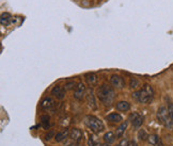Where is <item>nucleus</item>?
Instances as JSON below:
<instances>
[{"instance_id": "f257e3e1", "label": "nucleus", "mask_w": 173, "mask_h": 146, "mask_svg": "<svg viewBox=\"0 0 173 146\" xmlns=\"http://www.w3.org/2000/svg\"><path fill=\"white\" fill-rule=\"evenodd\" d=\"M96 96L105 106L110 107L114 102V99H115L114 87H110L108 84H103L97 89Z\"/></svg>"}, {"instance_id": "f03ea898", "label": "nucleus", "mask_w": 173, "mask_h": 146, "mask_svg": "<svg viewBox=\"0 0 173 146\" xmlns=\"http://www.w3.org/2000/svg\"><path fill=\"white\" fill-rule=\"evenodd\" d=\"M132 98L140 104H150L154 99V90L150 84H144L143 87L139 91L132 93Z\"/></svg>"}, {"instance_id": "7ed1b4c3", "label": "nucleus", "mask_w": 173, "mask_h": 146, "mask_svg": "<svg viewBox=\"0 0 173 146\" xmlns=\"http://www.w3.org/2000/svg\"><path fill=\"white\" fill-rule=\"evenodd\" d=\"M84 124L89 129H91V131H93L94 133H99L104 131L105 129V125L104 123L99 120V117L94 116V115H87L86 118H84Z\"/></svg>"}, {"instance_id": "20e7f679", "label": "nucleus", "mask_w": 173, "mask_h": 146, "mask_svg": "<svg viewBox=\"0 0 173 146\" xmlns=\"http://www.w3.org/2000/svg\"><path fill=\"white\" fill-rule=\"evenodd\" d=\"M157 120L161 125H164L167 128H172L173 127V120L171 116H170V113L168 111V108L166 107H160L157 111Z\"/></svg>"}, {"instance_id": "39448f33", "label": "nucleus", "mask_w": 173, "mask_h": 146, "mask_svg": "<svg viewBox=\"0 0 173 146\" xmlns=\"http://www.w3.org/2000/svg\"><path fill=\"white\" fill-rule=\"evenodd\" d=\"M110 84H111L114 89L122 90V89H124L125 87V80L122 76L114 74V75H112V76L110 77Z\"/></svg>"}, {"instance_id": "423d86ee", "label": "nucleus", "mask_w": 173, "mask_h": 146, "mask_svg": "<svg viewBox=\"0 0 173 146\" xmlns=\"http://www.w3.org/2000/svg\"><path fill=\"white\" fill-rule=\"evenodd\" d=\"M70 138L74 143H80L84 141V132L79 128L74 127L70 130Z\"/></svg>"}, {"instance_id": "0eeeda50", "label": "nucleus", "mask_w": 173, "mask_h": 146, "mask_svg": "<svg viewBox=\"0 0 173 146\" xmlns=\"http://www.w3.org/2000/svg\"><path fill=\"white\" fill-rule=\"evenodd\" d=\"M86 94H87V89H86V87H84V84L82 83V82L77 83L76 89H75V91H74V97L76 98L77 100L81 101V100L84 99Z\"/></svg>"}, {"instance_id": "6e6552de", "label": "nucleus", "mask_w": 173, "mask_h": 146, "mask_svg": "<svg viewBox=\"0 0 173 146\" xmlns=\"http://www.w3.org/2000/svg\"><path fill=\"white\" fill-rule=\"evenodd\" d=\"M129 122H130V124L132 125V127L139 128L140 126L142 125V123H143V116H142L140 113L134 112L129 115Z\"/></svg>"}, {"instance_id": "1a4fd4ad", "label": "nucleus", "mask_w": 173, "mask_h": 146, "mask_svg": "<svg viewBox=\"0 0 173 146\" xmlns=\"http://www.w3.org/2000/svg\"><path fill=\"white\" fill-rule=\"evenodd\" d=\"M86 100H87V104H88V106H89V108H91L92 110L97 109L96 99H95V95H94V92H93V90L92 89H89L87 91Z\"/></svg>"}, {"instance_id": "9d476101", "label": "nucleus", "mask_w": 173, "mask_h": 146, "mask_svg": "<svg viewBox=\"0 0 173 146\" xmlns=\"http://www.w3.org/2000/svg\"><path fill=\"white\" fill-rule=\"evenodd\" d=\"M65 93H66V90H65L63 87H60V85H56V87H54V89L51 90V95L59 100L64 99Z\"/></svg>"}, {"instance_id": "9b49d317", "label": "nucleus", "mask_w": 173, "mask_h": 146, "mask_svg": "<svg viewBox=\"0 0 173 146\" xmlns=\"http://www.w3.org/2000/svg\"><path fill=\"white\" fill-rule=\"evenodd\" d=\"M55 107H56V102H55V100L52 99L51 97L44 98L41 102V108L43 110H45V111H50V110L54 109Z\"/></svg>"}, {"instance_id": "f8f14e48", "label": "nucleus", "mask_w": 173, "mask_h": 146, "mask_svg": "<svg viewBox=\"0 0 173 146\" xmlns=\"http://www.w3.org/2000/svg\"><path fill=\"white\" fill-rule=\"evenodd\" d=\"M84 79H86V82L88 83V85H90V87H95L97 84V81H99L97 76L94 73H88L86 76H84Z\"/></svg>"}, {"instance_id": "ddd939ff", "label": "nucleus", "mask_w": 173, "mask_h": 146, "mask_svg": "<svg viewBox=\"0 0 173 146\" xmlns=\"http://www.w3.org/2000/svg\"><path fill=\"white\" fill-rule=\"evenodd\" d=\"M147 141H149V143L153 146H164V143H162L161 139L158 137V135L156 134H151L149 135V139H147Z\"/></svg>"}, {"instance_id": "4468645a", "label": "nucleus", "mask_w": 173, "mask_h": 146, "mask_svg": "<svg viewBox=\"0 0 173 146\" xmlns=\"http://www.w3.org/2000/svg\"><path fill=\"white\" fill-rule=\"evenodd\" d=\"M67 138H70V130L64 129L57 133L56 137H55V140H56V142H62V141L66 140Z\"/></svg>"}, {"instance_id": "2eb2a0df", "label": "nucleus", "mask_w": 173, "mask_h": 146, "mask_svg": "<svg viewBox=\"0 0 173 146\" xmlns=\"http://www.w3.org/2000/svg\"><path fill=\"white\" fill-rule=\"evenodd\" d=\"M106 120H108L110 123H121L122 122V116L119 114V113L117 112H113V113H110L106 116Z\"/></svg>"}, {"instance_id": "dca6fc26", "label": "nucleus", "mask_w": 173, "mask_h": 146, "mask_svg": "<svg viewBox=\"0 0 173 146\" xmlns=\"http://www.w3.org/2000/svg\"><path fill=\"white\" fill-rule=\"evenodd\" d=\"M115 108H117L118 111L127 112L130 109V104L127 101H119V102H117V105H115Z\"/></svg>"}, {"instance_id": "f3484780", "label": "nucleus", "mask_w": 173, "mask_h": 146, "mask_svg": "<svg viewBox=\"0 0 173 146\" xmlns=\"http://www.w3.org/2000/svg\"><path fill=\"white\" fill-rule=\"evenodd\" d=\"M41 124L44 129L48 130L50 128V116L48 114H43L41 116Z\"/></svg>"}, {"instance_id": "a211bd4d", "label": "nucleus", "mask_w": 173, "mask_h": 146, "mask_svg": "<svg viewBox=\"0 0 173 146\" xmlns=\"http://www.w3.org/2000/svg\"><path fill=\"white\" fill-rule=\"evenodd\" d=\"M0 21H1L2 26H9L12 21V16L11 14L9 13H2L1 14V18H0Z\"/></svg>"}, {"instance_id": "6ab92c4d", "label": "nucleus", "mask_w": 173, "mask_h": 146, "mask_svg": "<svg viewBox=\"0 0 173 146\" xmlns=\"http://www.w3.org/2000/svg\"><path fill=\"white\" fill-rule=\"evenodd\" d=\"M115 139H117V135H115V133L109 131V132H106L104 135V141L105 143H108V144H111V143H113Z\"/></svg>"}, {"instance_id": "aec40b11", "label": "nucleus", "mask_w": 173, "mask_h": 146, "mask_svg": "<svg viewBox=\"0 0 173 146\" xmlns=\"http://www.w3.org/2000/svg\"><path fill=\"white\" fill-rule=\"evenodd\" d=\"M127 128V123H122L121 125L119 126V128L117 129V131H115V135H117V138H121L123 134H124L125 130H126Z\"/></svg>"}, {"instance_id": "412c9836", "label": "nucleus", "mask_w": 173, "mask_h": 146, "mask_svg": "<svg viewBox=\"0 0 173 146\" xmlns=\"http://www.w3.org/2000/svg\"><path fill=\"white\" fill-rule=\"evenodd\" d=\"M99 145V139L96 134H89L88 138V146H97Z\"/></svg>"}, {"instance_id": "4be33fe9", "label": "nucleus", "mask_w": 173, "mask_h": 146, "mask_svg": "<svg viewBox=\"0 0 173 146\" xmlns=\"http://www.w3.org/2000/svg\"><path fill=\"white\" fill-rule=\"evenodd\" d=\"M139 87H140L139 79H137V78H134V77L130 78V80H129V87H130V89H132V90H136Z\"/></svg>"}, {"instance_id": "5701e85b", "label": "nucleus", "mask_w": 173, "mask_h": 146, "mask_svg": "<svg viewBox=\"0 0 173 146\" xmlns=\"http://www.w3.org/2000/svg\"><path fill=\"white\" fill-rule=\"evenodd\" d=\"M138 138L141 141H147L149 139V134H147V132L144 129H140L139 132H138Z\"/></svg>"}, {"instance_id": "b1692460", "label": "nucleus", "mask_w": 173, "mask_h": 146, "mask_svg": "<svg viewBox=\"0 0 173 146\" xmlns=\"http://www.w3.org/2000/svg\"><path fill=\"white\" fill-rule=\"evenodd\" d=\"M76 87H77V83H76V82L70 81V82H66V83H65L64 89H65V90H74V89H76Z\"/></svg>"}, {"instance_id": "393cba45", "label": "nucleus", "mask_w": 173, "mask_h": 146, "mask_svg": "<svg viewBox=\"0 0 173 146\" xmlns=\"http://www.w3.org/2000/svg\"><path fill=\"white\" fill-rule=\"evenodd\" d=\"M56 137V134H55V131L54 130H49L48 132L45 134V140L46 141H50L52 138H55Z\"/></svg>"}, {"instance_id": "a878e982", "label": "nucleus", "mask_w": 173, "mask_h": 146, "mask_svg": "<svg viewBox=\"0 0 173 146\" xmlns=\"http://www.w3.org/2000/svg\"><path fill=\"white\" fill-rule=\"evenodd\" d=\"M129 142L130 141H128L127 139H123V140H121V142H120L117 146H128Z\"/></svg>"}, {"instance_id": "bb28decb", "label": "nucleus", "mask_w": 173, "mask_h": 146, "mask_svg": "<svg viewBox=\"0 0 173 146\" xmlns=\"http://www.w3.org/2000/svg\"><path fill=\"white\" fill-rule=\"evenodd\" d=\"M168 111H169L170 116H171L172 120H173V104H172V102H170V104L168 105Z\"/></svg>"}, {"instance_id": "cd10ccee", "label": "nucleus", "mask_w": 173, "mask_h": 146, "mask_svg": "<svg viewBox=\"0 0 173 146\" xmlns=\"http://www.w3.org/2000/svg\"><path fill=\"white\" fill-rule=\"evenodd\" d=\"M128 146H138V145H137V143H136V142H134V141H130Z\"/></svg>"}, {"instance_id": "c85d7f7f", "label": "nucleus", "mask_w": 173, "mask_h": 146, "mask_svg": "<svg viewBox=\"0 0 173 146\" xmlns=\"http://www.w3.org/2000/svg\"><path fill=\"white\" fill-rule=\"evenodd\" d=\"M64 146H75L74 144H73V142H71V143H67L66 145H64Z\"/></svg>"}, {"instance_id": "c756f323", "label": "nucleus", "mask_w": 173, "mask_h": 146, "mask_svg": "<svg viewBox=\"0 0 173 146\" xmlns=\"http://www.w3.org/2000/svg\"><path fill=\"white\" fill-rule=\"evenodd\" d=\"M102 146H111V145L108 144V143H105V144H102Z\"/></svg>"}, {"instance_id": "7c9ffc66", "label": "nucleus", "mask_w": 173, "mask_h": 146, "mask_svg": "<svg viewBox=\"0 0 173 146\" xmlns=\"http://www.w3.org/2000/svg\"><path fill=\"white\" fill-rule=\"evenodd\" d=\"M97 146H102V144H99V145H97Z\"/></svg>"}]
</instances>
